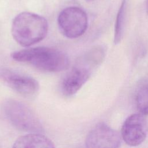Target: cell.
Wrapping results in <instances>:
<instances>
[{
	"mask_svg": "<svg viewBox=\"0 0 148 148\" xmlns=\"http://www.w3.org/2000/svg\"><path fill=\"white\" fill-rule=\"evenodd\" d=\"M126 6L127 0H123L119 9L115 23L114 35V43L115 44H118L121 42L124 35L126 16Z\"/></svg>",
	"mask_w": 148,
	"mask_h": 148,
	"instance_id": "obj_10",
	"label": "cell"
},
{
	"mask_svg": "<svg viewBox=\"0 0 148 148\" xmlns=\"http://www.w3.org/2000/svg\"><path fill=\"white\" fill-rule=\"evenodd\" d=\"M145 115L134 113L124 121L121 130V136L124 142L131 146L143 143L148 134V121Z\"/></svg>",
	"mask_w": 148,
	"mask_h": 148,
	"instance_id": "obj_7",
	"label": "cell"
},
{
	"mask_svg": "<svg viewBox=\"0 0 148 148\" xmlns=\"http://www.w3.org/2000/svg\"><path fill=\"white\" fill-rule=\"evenodd\" d=\"M136 103L140 113L148 114V83L142 85L138 90L136 95Z\"/></svg>",
	"mask_w": 148,
	"mask_h": 148,
	"instance_id": "obj_11",
	"label": "cell"
},
{
	"mask_svg": "<svg viewBox=\"0 0 148 148\" xmlns=\"http://www.w3.org/2000/svg\"><path fill=\"white\" fill-rule=\"evenodd\" d=\"M11 57L15 61L30 64L45 72H57L67 69L69 59L64 52L52 47H36L13 52Z\"/></svg>",
	"mask_w": 148,
	"mask_h": 148,
	"instance_id": "obj_1",
	"label": "cell"
},
{
	"mask_svg": "<svg viewBox=\"0 0 148 148\" xmlns=\"http://www.w3.org/2000/svg\"><path fill=\"white\" fill-rule=\"evenodd\" d=\"M13 147L53 148L54 143L47 137L40 133H29L18 137L14 142Z\"/></svg>",
	"mask_w": 148,
	"mask_h": 148,
	"instance_id": "obj_9",
	"label": "cell"
},
{
	"mask_svg": "<svg viewBox=\"0 0 148 148\" xmlns=\"http://www.w3.org/2000/svg\"><path fill=\"white\" fill-rule=\"evenodd\" d=\"M86 1H87V2H93V1H95L96 0H86Z\"/></svg>",
	"mask_w": 148,
	"mask_h": 148,
	"instance_id": "obj_13",
	"label": "cell"
},
{
	"mask_svg": "<svg viewBox=\"0 0 148 148\" xmlns=\"http://www.w3.org/2000/svg\"><path fill=\"white\" fill-rule=\"evenodd\" d=\"M0 79L13 90L26 97L35 96L39 90V83L35 79L14 70L0 68Z\"/></svg>",
	"mask_w": 148,
	"mask_h": 148,
	"instance_id": "obj_6",
	"label": "cell"
},
{
	"mask_svg": "<svg viewBox=\"0 0 148 148\" xmlns=\"http://www.w3.org/2000/svg\"><path fill=\"white\" fill-rule=\"evenodd\" d=\"M121 139L117 131L104 123H99L87 134L85 145L90 148H116L121 146Z\"/></svg>",
	"mask_w": 148,
	"mask_h": 148,
	"instance_id": "obj_8",
	"label": "cell"
},
{
	"mask_svg": "<svg viewBox=\"0 0 148 148\" xmlns=\"http://www.w3.org/2000/svg\"><path fill=\"white\" fill-rule=\"evenodd\" d=\"M102 60L101 53L94 48L81 57L63 77L60 86L61 92L66 97L76 94Z\"/></svg>",
	"mask_w": 148,
	"mask_h": 148,
	"instance_id": "obj_3",
	"label": "cell"
},
{
	"mask_svg": "<svg viewBox=\"0 0 148 148\" xmlns=\"http://www.w3.org/2000/svg\"><path fill=\"white\" fill-rule=\"evenodd\" d=\"M58 28L62 34L69 39L81 36L88 27L86 13L77 6H69L64 9L57 18Z\"/></svg>",
	"mask_w": 148,
	"mask_h": 148,
	"instance_id": "obj_5",
	"label": "cell"
},
{
	"mask_svg": "<svg viewBox=\"0 0 148 148\" xmlns=\"http://www.w3.org/2000/svg\"><path fill=\"white\" fill-rule=\"evenodd\" d=\"M47 20L38 14L24 12L17 14L12 24V35L20 45L28 47L45 38L48 32Z\"/></svg>",
	"mask_w": 148,
	"mask_h": 148,
	"instance_id": "obj_2",
	"label": "cell"
},
{
	"mask_svg": "<svg viewBox=\"0 0 148 148\" xmlns=\"http://www.w3.org/2000/svg\"><path fill=\"white\" fill-rule=\"evenodd\" d=\"M2 112L16 128L29 133H42L43 125L35 113L22 102L8 99L2 104Z\"/></svg>",
	"mask_w": 148,
	"mask_h": 148,
	"instance_id": "obj_4",
	"label": "cell"
},
{
	"mask_svg": "<svg viewBox=\"0 0 148 148\" xmlns=\"http://www.w3.org/2000/svg\"><path fill=\"white\" fill-rule=\"evenodd\" d=\"M146 13L148 15V0H146Z\"/></svg>",
	"mask_w": 148,
	"mask_h": 148,
	"instance_id": "obj_12",
	"label": "cell"
}]
</instances>
